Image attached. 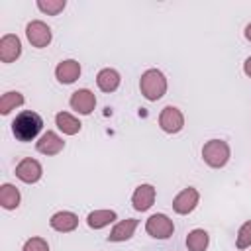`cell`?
Returning <instances> with one entry per match:
<instances>
[{
  "mask_svg": "<svg viewBox=\"0 0 251 251\" xmlns=\"http://www.w3.org/2000/svg\"><path fill=\"white\" fill-rule=\"evenodd\" d=\"M43 127V120L37 112L31 110H24L20 112L14 122H12V133L16 135L18 141H31L37 137V133Z\"/></svg>",
  "mask_w": 251,
  "mask_h": 251,
  "instance_id": "1",
  "label": "cell"
},
{
  "mask_svg": "<svg viewBox=\"0 0 251 251\" xmlns=\"http://www.w3.org/2000/svg\"><path fill=\"white\" fill-rule=\"evenodd\" d=\"M139 88H141V94L147 100L155 102V100L165 96V92H167V78H165V75L159 69H147L141 75V78H139Z\"/></svg>",
  "mask_w": 251,
  "mask_h": 251,
  "instance_id": "2",
  "label": "cell"
},
{
  "mask_svg": "<svg viewBox=\"0 0 251 251\" xmlns=\"http://www.w3.org/2000/svg\"><path fill=\"white\" fill-rule=\"evenodd\" d=\"M202 159L212 169H222L229 161V145L224 139H210L202 147Z\"/></svg>",
  "mask_w": 251,
  "mask_h": 251,
  "instance_id": "3",
  "label": "cell"
},
{
  "mask_svg": "<svg viewBox=\"0 0 251 251\" xmlns=\"http://www.w3.org/2000/svg\"><path fill=\"white\" fill-rule=\"evenodd\" d=\"M145 231L155 239H169L175 233V224L165 214H153L145 222Z\"/></svg>",
  "mask_w": 251,
  "mask_h": 251,
  "instance_id": "4",
  "label": "cell"
},
{
  "mask_svg": "<svg viewBox=\"0 0 251 251\" xmlns=\"http://www.w3.org/2000/svg\"><path fill=\"white\" fill-rule=\"evenodd\" d=\"M25 35H27V41H29L33 47H37V49L47 47V45L51 43V39H53L51 27H49L45 22H41V20L29 22V24L25 25Z\"/></svg>",
  "mask_w": 251,
  "mask_h": 251,
  "instance_id": "5",
  "label": "cell"
},
{
  "mask_svg": "<svg viewBox=\"0 0 251 251\" xmlns=\"http://www.w3.org/2000/svg\"><path fill=\"white\" fill-rule=\"evenodd\" d=\"M159 126L167 133H178L184 127V116L176 106H165L159 114Z\"/></svg>",
  "mask_w": 251,
  "mask_h": 251,
  "instance_id": "6",
  "label": "cell"
},
{
  "mask_svg": "<svg viewBox=\"0 0 251 251\" xmlns=\"http://www.w3.org/2000/svg\"><path fill=\"white\" fill-rule=\"evenodd\" d=\"M41 175H43L41 163L35 161V159H31V157L22 159V161L18 163V167H16V176H18L22 182H25V184L37 182V180L41 178Z\"/></svg>",
  "mask_w": 251,
  "mask_h": 251,
  "instance_id": "7",
  "label": "cell"
},
{
  "mask_svg": "<svg viewBox=\"0 0 251 251\" xmlns=\"http://www.w3.org/2000/svg\"><path fill=\"white\" fill-rule=\"evenodd\" d=\"M71 108L82 116H88L92 114V110L96 108V96L94 92H90L88 88H78L71 94V100H69Z\"/></svg>",
  "mask_w": 251,
  "mask_h": 251,
  "instance_id": "8",
  "label": "cell"
},
{
  "mask_svg": "<svg viewBox=\"0 0 251 251\" xmlns=\"http://www.w3.org/2000/svg\"><path fill=\"white\" fill-rule=\"evenodd\" d=\"M198 200H200V192H198L194 186H188V188L180 190V192L175 196V200H173V210H175L176 214H180V216L190 214V212L196 208Z\"/></svg>",
  "mask_w": 251,
  "mask_h": 251,
  "instance_id": "9",
  "label": "cell"
},
{
  "mask_svg": "<svg viewBox=\"0 0 251 251\" xmlns=\"http://www.w3.org/2000/svg\"><path fill=\"white\" fill-rule=\"evenodd\" d=\"M20 55H22V43H20L18 35H14V33L2 35V39H0V61L2 63H14Z\"/></svg>",
  "mask_w": 251,
  "mask_h": 251,
  "instance_id": "10",
  "label": "cell"
},
{
  "mask_svg": "<svg viewBox=\"0 0 251 251\" xmlns=\"http://www.w3.org/2000/svg\"><path fill=\"white\" fill-rule=\"evenodd\" d=\"M63 147H65V141H63L55 131H51V129H47V131L37 139V143H35V149H37L39 153H43V155H57V153L63 151Z\"/></svg>",
  "mask_w": 251,
  "mask_h": 251,
  "instance_id": "11",
  "label": "cell"
},
{
  "mask_svg": "<svg viewBox=\"0 0 251 251\" xmlns=\"http://www.w3.org/2000/svg\"><path fill=\"white\" fill-rule=\"evenodd\" d=\"M155 186L153 184H139L137 188H135V192H133V196H131V204H133V208L137 210V212H145V210H149L151 206H153V202H155Z\"/></svg>",
  "mask_w": 251,
  "mask_h": 251,
  "instance_id": "12",
  "label": "cell"
},
{
  "mask_svg": "<svg viewBox=\"0 0 251 251\" xmlns=\"http://www.w3.org/2000/svg\"><path fill=\"white\" fill-rule=\"evenodd\" d=\"M55 76L59 82L63 84H73L78 76H80V63L75 61V59H67V61H61L55 69Z\"/></svg>",
  "mask_w": 251,
  "mask_h": 251,
  "instance_id": "13",
  "label": "cell"
},
{
  "mask_svg": "<svg viewBox=\"0 0 251 251\" xmlns=\"http://www.w3.org/2000/svg\"><path fill=\"white\" fill-rule=\"evenodd\" d=\"M49 226H51L55 231L69 233V231L76 229V226H78V216H76V214H73V212L63 210V212H57V214H53V216H51Z\"/></svg>",
  "mask_w": 251,
  "mask_h": 251,
  "instance_id": "14",
  "label": "cell"
},
{
  "mask_svg": "<svg viewBox=\"0 0 251 251\" xmlns=\"http://www.w3.org/2000/svg\"><path fill=\"white\" fill-rule=\"evenodd\" d=\"M137 224H139V222H137L135 218H127V220L118 222V224L114 226V229L110 231L108 241H127V239L133 235Z\"/></svg>",
  "mask_w": 251,
  "mask_h": 251,
  "instance_id": "15",
  "label": "cell"
},
{
  "mask_svg": "<svg viewBox=\"0 0 251 251\" xmlns=\"http://www.w3.org/2000/svg\"><path fill=\"white\" fill-rule=\"evenodd\" d=\"M120 73L116 71V69H102L98 75H96V84H98V88L102 90V92H114V90H118V86H120Z\"/></svg>",
  "mask_w": 251,
  "mask_h": 251,
  "instance_id": "16",
  "label": "cell"
},
{
  "mask_svg": "<svg viewBox=\"0 0 251 251\" xmlns=\"http://www.w3.org/2000/svg\"><path fill=\"white\" fill-rule=\"evenodd\" d=\"M20 190L14 184L6 182L0 186V204L4 210H16L20 206Z\"/></svg>",
  "mask_w": 251,
  "mask_h": 251,
  "instance_id": "17",
  "label": "cell"
},
{
  "mask_svg": "<svg viewBox=\"0 0 251 251\" xmlns=\"http://www.w3.org/2000/svg\"><path fill=\"white\" fill-rule=\"evenodd\" d=\"M116 218H118V216H116L114 210H94V212L88 214L86 224H88V227H92V229H102V227L110 226Z\"/></svg>",
  "mask_w": 251,
  "mask_h": 251,
  "instance_id": "18",
  "label": "cell"
},
{
  "mask_svg": "<svg viewBox=\"0 0 251 251\" xmlns=\"http://www.w3.org/2000/svg\"><path fill=\"white\" fill-rule=\"evenodd\" d=\"M55 124H57V127H59L63 133H67V135H75V133H78L80 127H82V124H80L73 114H69V112H59V114L55 116Z\"/></svg>",
  "mask_w": 251,
  "mask_h": 251,
  "instance_id": "19",
  "label": "cell"
},
{
  "mask_svg": "<svg viewBox=\"0 0 251 251\" xmlns=\"http://www.w3.org/2000/svg\"><path fill=\"white\" fill-rule=\"evenodd\" d=\"M208 243H210V237H208V231L206 229H192L188 235H186V247L188 251H206L208 249Z\"/></svg>",
  "mask_w": 251,
  "mask_h": 251,
  "instance_id": "20",
  "label": "cell"
},
{
  "mask_svg": "<svg viewBox=\"0 0 251 251\" xmlns=\"http://www.w3.org/2000/svg\"><path fill=\"white\" fill-rule=\"evenodd\" d=\"M24 104V94L18 92V90H10V92H4L2 98H0V114L2 116H8L12 110L20 108Z\"/></svg>",
  "mask_w": 251,
  "mask_h": 251,
  "instance_id": "21",
  "label": "cell"
},
{
  "mask_svg": "<svg viewBox=\"0 0 251 251\" xmlns=\"http://www.w3.org/2000/svg\"><path fill=\"white\" fill-rule=\"evenodd\" d=\"M67 6L65 0H37V8L47 16H57Z\"/></svg>",
  "mask_w": 251,
  "mask_h": 251,
  "instance_id": "22",
  "label": "cell"
},
{
  "mask_svg": "<svg viewBox=\"0 0 251 251\" xmlns=\"http://www.w3.org/2000/svg\"><path fill=\"white\" fill-rule=\"evenodd\" d=\"M235 247L237 249H247L251 247V220L245 222L239 231H237V237H235Z\"/></svg>",
  "mask_w": 251,
  "mask_h": 251,
  "instance_id": "23",
  "label": "cell"
},
{
  "mask_svg": "<svg viewBox=\"0 0 251 251\" xmlns=\"http://www.w3.org/2000/svg\"><path fill=\"white\" fill-rule=\"evenodd\" d=\"M22 251H49V245L43 237H31L24 243V249Z\"/></svg>",
  "mask_w": 251,
  "mask_h": 251,
  "instance_id": "24",
  "label": "cell"
},
{
  "mask_svg": "<svg viewBox=\"0 0 251 251\" xmlns=\"http://www.w3.org/2000/svg\"><path fill=\"white\" fill-rule=\"evenodd\" d=\"M243 71H245V75L251 78V57L245 59V63H243Z\"/></svg>",
  "mask_w": 251,
  "mask_h": 251,
  "instance_id": "25",
  "label": "cell"
},
{
  "mask_svg": "<svg viewBox=\"0 0 251 251\" xmlns=\"http://www.w3.org/2000/svg\"><path fill=\"white\" fill-rule=\"evenodd\" d=\"M245 37L251 41V24H247V27H245Z\"/></svg>",
  "mask_w": 251,
  "mask_h": 251,
  "instance_id": "26",
  "label": "cell"
}]
</instances>
